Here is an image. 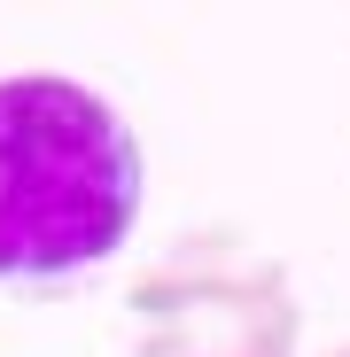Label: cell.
Masks as SVG:
<instances>
[{"label": "cell", "mask_w": 350, "mask_h": 357, "mask_svg": "<svg viewBox=\"0 0 350 357\" xmlns=\"http://www.w3.org/2000/svg\"><path fill=\"white\" fill-rule=\"evenodd\" d=\"M140 225V140L63 70L0 78V280H71Z\"/></svg>", "instance_id": "6da1fadb"}, {"label": "cell", "mask_w": 350, "mask_h": 357, "mask_svg": "<svg viewBox=\"0 0 350 357\" xmlns=\"http://www.w3.org/2000/svg\"><path fill=\"white\" fill-rule=\"evenodd\" d=\"M125 303L140 319V357H296L304 334L288 272L233 241H195L148 264Z\"/></svg>", "instance_id": "7a4b0ae2"}, {"label": "cell", "mask_w": 350, "mask_h": 357, "mask_svg": "<svg viewBox=\"0 0 350 357\" xmlns=\"http://www.w3.org/2000/svg\"><path fill=\"white\" fill-rule=\"evenodd\" d=\"M327 357H350V342H342V349H327Z\"/></svg>", "instance_id": "3957f363"}]
</instances>
